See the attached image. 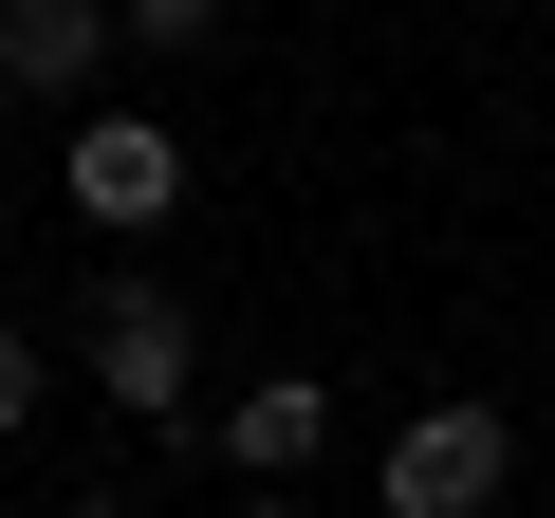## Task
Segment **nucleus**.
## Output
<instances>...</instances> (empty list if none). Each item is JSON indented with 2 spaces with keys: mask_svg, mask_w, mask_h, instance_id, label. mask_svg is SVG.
I'll use <instances>...</instances> for the list:
<instances>
[{
  "mask_svg": "<svg viewBox=\"0 0 555 518\" xmlns=\"http://www.w3.org/2000/svg\"><path fill=\"white\" fill-rule=\"evenodd\" d=\"M75 371H93L130 426H185V389H204V334H185V297L149 279V259H112V279L75 297Z\"/></svg>",
  "mask_w": 555,
  "mask_h": 518,
  "instance_id": "f257e3e1",
  "label": "nucleus"
},
{
  "mask_svg": "<svg viewBox=\"0 0 555 518\" xmlns=\"http://www.w3.org/2000/svg\"><path fill=\"white\" fill-rule=\"evenodd\" d=\"M56 518H149V500H56Z\"/></svg>",
  "mask_w": 555,
  "mask_h": 518,
  "instance_id": "1a4fd4ad",
  "label": "nucleus"
},
{
  "mask_svg": "<svg viewBox=\"0 0 555 518\" xmlns=\"http://www.w3.org/2000/svg\"><path fill=\"white\" fill-rule=\"evenodd\" d=\"M112 75V0H0V93H93Z\"/></svg>",
  "mask_w": 555,
  "mask_h": 518,
  "instance_id": "20e7f679",
  "label": "nucleus"
},
{
  "mask_svg": "<svg viewBox=\"0 0 555 518\" xmlns=\"http://www.w3.org/2000/svg\"><path fill=\"white\" fill-rule=\"evenodd\" d=\"M315 444H334V389H315V371H259V389H222V463H241V481H297Z\"/></svg>",
  "mask_w": 555,
  "mask_h": 518,
  "instance_id": "39448f33",
  "label": "nucleus"
},
{
  "mask_svg": "<svg viewBox=\"0 0 555 518\" xmlns=\"http://www.w3.org/2000/svg\"><path fill=\"white\" fill-rule=\"evenodd\" d=\"M112 38H149V56H204V38H222V0H112Z\"/></svg>",
  "mask_w": 555,
  "mask_h": 518,
  "instance_id": "423d86ee",
  "label": "nucleus"
},
{
  "mask_svg": "<svg viewBox=\"0 0 555 518\" xmlns=\"http://www.w3.org/2000/svg\"><path fill=\"white\" fill-rule=\"evenodd\" d=\"M20 426H38V334L0 315V463H20Z\"/></svg>",
  "mask_w": 555,
  "mask_h": 518,
  "instance_id": "0eeeda50",
  "label": "nucleus"
},
{
  "mask_svg": "<svg viewBox=\"0 0 555 518\" xmlns=\"http://www.w3.org/2000/svg\"><path fill=\"white\" fill-rule=\"evenodd\" d=\"M56 204H75L93 241L185 222V130H167V112H130V93H93V112H75V148H56Z\"/></svg>",
  "mask_w": 555,
  "mask_h": 518,
  "instance_id": "f03ea898",
  "label": "nucleus"
},
{
  "mask_svg": "<svg viewBox=\"0 0 555 518\" xmlns=\"http://www.w3.org/2000/svg\"><path fill=\"white\" fill-rule=\"evenodd\" d=\"M241 518H297V500H278V481H241Z\"/></svg>",
  "mask_w": 555,
  "mask_h": 518,
  "instance_id": "6e6552de",
  "label": "nucleus"
},
{
  "mask_svg": "<svg viewBox=\"0 0 555 518\" xmlns=\"http://www.w3.org/2000/svg\"><path fill=\"white\" fill-rule=\"evenodd\" d=\"M500 481H518V426H500L481 389H444V407L389 426V481H371V500H389V518H481Z\"/></svg>",
  "mask_w": 555,
  "mask_h": 518,
  "instance_id": "7ed1b4c3",
  "label": "nucleus"
}]
</instances>
